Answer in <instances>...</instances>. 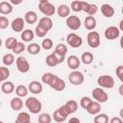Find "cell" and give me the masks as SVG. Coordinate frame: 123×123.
<instances>
[{
	"label": "cell",
	"instance_id": "cell-36",
	"mask_svg": "<svg viewBox=\"0 0 123 123\" xmlns=\"http://www.w3.org/2000/svg\"><path fill=\"white\" fill-rule=\"evenodd\" d=\"M16 42H17L16 38L13 37H8V38L6 39V41H5V46H6V48H7L8 50H12V49L15 46Z\"/></svg>",
	"mask_w": 123,
	"mask_h": 123
},
{
	"label": "cell",
	"instance_id": "cell-26",
	"mask_svg": "<svg viewBox=\"0 0 123 123\" xmlns=\"http://www.w3.org/2000/svg\"><path fill=\"white\" fill-rule=\"evenodd\" d=\"M64 106H65V108L67 109L69 114L74 113L75 111H77V110H78V108H79V105H78V103H77L75 100H68V101L64 104Z\"/></svg>",
	"mask_w": 123,
	"mask_h": 123
},
{
	"label": "cell",
	"instance_id": "cell-54",
	"mask_svg": "<svg viewBox=\"0 0 123 123\" xmlns=\"http://www.w3.org/2000/svg\"><path fill=\"white\" fill-rule=\"evenodd\" d=\"M1 82H2V81H1V79H0V83H1Z\"/></svg>",
	"mask_w": 123,
	"mask_h": 123
},
{
	"label": "cell",
	"instance_id": "cell-30",
	"mask_svg": "<svg viewBox=\"0 0 123 123\" xmlns=\"http://www.w3.org/2000/svg\"><path fill=\"white\" fill-rule=\"evenodd\" d=\"M45 62H46V64H47L48 66H50V67H55V66H57V65L59 64V62H58V61H57V59H56V57L54 56L53 53L50 54V55H48V56L46 57Z\"/></svg>",
	"mask_w": 123,
	"mask_h": 123
},
{
	"label": "cell",
	"instance_id": "cell-33",
	"mask_svg": "<svg viewBox=\"0 0 123 123\" xmlns=\"http://www.w3.org/2000/svg\"><path fill=\"white\" fill-rule=\"evenodd\" d=\"M54 52L57 53V54H59V55H61V56H62V57H65V55L67 53V47L64 44H62V43H59L56 46Z\"/></svg>",
	"mask_w": 123,
	"mask_h": 123
},
{
	"label": "cell",
	"instance_id": "cell-44",
	"mask_svg": "<svg viewBox=\"0 0 123 123\" xmlns=\"http://www.w3.org/2000/svg\"><path fill=\"white\" fill-rule=\"evenodd\" d=\"M9 24H10V21H9L8 17H6L4 15H1L0 16V29L1 30L7 29L8 26H9Z\"/></svg>",
	"mask_w": 123,
	"mask_h": 123
},
{
	"label": "cell",
	"instance_id": "cell-27",
	"mask_svg": "<svg viewBox=\"0 0 123 123\" xmlns=\"http://www.w3.org/2000/svg\"><path fill=\"white\" fill-rule=\"evenodd\" d=\"M40 47H41V46H40L39 44L33 42V43H30V44L26 47V49H27V51H28L29 54H31V55H37V54L39 53Z\"/></svg>",
	"mask_w": 123,
	"mask_h": 123
},
{
	"label": "cell",
	"instance_id": "cell-32",
	"mask_svg": "<svg viewBox=\"0 0 123 123\" xmlns=\"http://www.w3.org/2000/svg\"><path fill=\"white\" fill-rule=\"evenodd\" d=\"M2 62L3 63L6 65V66H10L14 62V56L13 54H11V53H8L6 55L3 56V59H2Z\"/></svg>",
	"mask_w": 123,
	"mask_h": 123
},
{
	"label": "cell",
	"instance_id": "cell-53",
	"mask_svg": "<svg viewBox=\"0 0 123 123\" xmlns=\"http://www.w3.org/2000/svg\"><path fill=\"white\" fill-rule=\"evenodd\" d=\"M1 45H2V39L0 38V47H1Z\"/></svg>",
	"mask_w": 123,
	"mask_h": 123
},
{
	"label": "cell",
	"instance_id": "cell-17",
	"mask_svg": "<svg viewBox=\"0 0 123 123\" xmlns=\"http://www.w3.org/2000/svg\"><path fill=\"white\" fill-rule=\"evenodd\" d=\"M100 10H101L102 14L105 17H107V18H110V17H111L114 14V9H113V7L111 6V5H109V4H103L101 6Z\"/></svg>",
	"mask_w": 123,
	"mask_h": 123
},
{
	"label": "cell",
	"instance_id": "cell-41",
	"mask_svg": "<svg viewBox=\"0 0 123 123\" xmlns=\"http://www.w3.org/2000/svg\"><path fill=\"white\" fill-rule=\"evenodd\" d=\"M37 121L39 123H50L52 121V118H51V115H49L48 113H41L38 116Z\"/></svg>",
	"mask_w": 123,
	"mask_h": 123
},
{
	"label": "cell",
	"instance_id": "cell-2",
	"mask_svg": "<svg viewBox=\"0 0 123 123\" xmlns=\"http://www.w3.org/2000/svg\"><path fill=\"white\" fill-rule=\"evenodd\" d=\"M97 84L100 87L112 88L114 86V80L111 75H101L97 79Z\"/></svg>",
	"mask_w": 123,
	"mask_h": 123
},
{
	"label": "cell",
	"instance_id": "cell-47",
	"mask_svg": "<svg viewBox=\"0 0 123 123\" xmlns=\"http://www.w3.org/2000/svg\"><path fill=\"white\" fill-rule=\"evenodd\" d=\"M89 3H87V2H85V1H82V12H86L87 11H88V9H89Z\"/></svg>",
	"mask_w": 123,
	"mask_h": 123
},
{
	"label": "cell",
	"instance_id": "cell-19",
	"mask_svg": "<svg viewBox=\"0 0 123 123\" xmlns=\"http://www.w3.org/2000/svg\"><path fill=\"white\" fill-rule=\"evenodd\" d=\"M85 27L88 31H92L96 28V19L93 15H87L85 18Z\"/></svg>",
	"mask_w": 123,
	"mask_h": 123
},
{
	"label": "cell",
	"instance_id": "cell-7",
	"mask_svg": "<svg viewBox=\"0 0 123 123\" xmlns=\"http://www.w3.org/2000/svg\"><path fill=\"white\" fill-rule=\"evenodd\" d=\"M92 97L95 101L99 102V103H105L108 101L109 96L107 94V92L102 88V87H95L92 90Z\"/></svg>",
	"mask_w": 123,
	"mask_h": 123
},
{
	"label": "cell",
	"instance_id": "cell-20",
	"mask_svg": "<svg viewBox=\"0 0 123 123\" xmlns=\"http://www.w3.org/2000/svg\"><path fill=\"white\" fill-rule=\"evenodd\" d=\"M57 13H58V15L60 17H62V18L67 17L68 15H70V8H69V6H67L65 4L60 5L58 7V9H57Z\"/></svg>",
	"mask_w": 123,
	"mask_h": 123
},
{
	"label": "cell",
	"instance_id": "cell-25",
	"mask_svg": "<svg viewBox=\"0 0 123 123\" xmlns=\"http://www.w3.org/2000/svg\"><path fill=\"white\" fill-rule=\"evenodd\" d=\"M31 121V116L26 111H21L17 114L15 122L16 123H29Z\"/></svg>",
	"mask_w": 123,
	"mask_h": 123
},
{
	"label": "cell",
	"instance_id": "cell-49",
	"mask_svg": "<svg viewBox=\"0 0 123 123\" xmlns=\"http://www.w3.org/2000/svg\"><path fill=\"white\" fill-rule=\"evenodd\" d=\"M23 2V0H10V3L12 4V5H20L21 3Z\"/></svg>",
	"mask_w": 123,
	"mask_h": 123
},
{
	"label": "cell",
	"instance_id": "cell-40",
	"mask_svg": "<svg viewBox=\"0 0 123 123\" xmlns=\"http://www.w3.org/2000/svg\"><path fill=\"white\" fill-rule=\"evenodd\" d=\"M53 118H54V120H55L56 122H63V121L66 120L67 117L63 116V115L58 111V109H57V110L54 111V113H53Z\"/></svg>",
	"mask_w": 123,
	"mask_h": 123
},
{
	"label": "cell",
	"instance_id": "cell-42",
	"mask_svg": "<svg viewBox=\"0 0 123 123\" xmlns=\"http://www.w3.org/2000/svg\"><path fill=\"white\" fill-rule=\"evenodd\" d=\"M41 47L44 50H50L53 47V40L51 38H44L41 42Z\"/></svg>",
	"mask_w": 123,
	"mask_h": 123
},
{
	"label": "cell",
	"instance_id": "cell-6",
	"mask_svg": "<svg viewBox=\"0 0 123 123\" xmlns=\"http://www.w3.org/2000/svg\"><path fill=\"white\" fill-rule=\"evenodd\" d=\"M66 42L67 44L72 48H78L82 45L83 39L80 36H78L75 33H70L66 37Z\"/></svg>",
	"mask_w": 123,
	"mask_h": 123
},
{
	"label": "cell",
	"instance_id": "cell-3",
	"mask_svg": "<svg viewBox=\"0 0 123 123\" xmlns=\"http://www.w3.org/2000/svg\"><path fill=\"white\" fill-rule=\"evenodd\" d=\"M38 10L40 11V12H42L45 16H51L54 15V13L56 12V8L55 6L48 2H43V3H38Z\"/></svg>",
	"mask_w": 123,
	"mask_h": 123
},
{
	"label": "cell",
	"instance_id": "cell-16",
	"mask_svg": "<svg viewBox=\"0 0 123 123\" xmlns=\"http://www.w3.org/2000/svg\"><path fill=\"white\" fill-rule=\"evenodd\" d=\"M37 25H39V26L42 27L43 29L49 31V30H51L52 27H53V21H52V19H51L49 16H43V17H41V18L38 20V24H37Z\"/></svg>",
	"mask_w": 123,
	"mask_h": 123
},
{
	"label": "cell",
	"instance_id": "cell-12",
	"mask_svg": "<svg viewBox=\"0 0 123 123\" xmlns=\"http://www.w3.org/2000/svg\"><path fill=\"white\" fill-rule=\"evenodd\" d=\"M11 26H12V31L19 33V32H22L23 31L24 26H25V21H24V19L22 17H16V18H14L12 21Z\"/></svg>",
	"mask_w": 123,
	"mask_h": 123
},
{
	"label": "cell",
	"instance_id": "cell-39",
	"mask_svg": "<svg viewBox=\"0 0 123 123\" xmlns=\"http://www.w3.org/2000/svg\"><path fill=\"white\" fill-rule=\"evenodd\" d=\"M54 75H55V74H53V73H51V72L43 73V74H42V76H41V81H42V83H43V84H45V85H49V84H50V82L52 81V79H53Z\"/></svg>",
	"mask_w": 123,
	"mask_h": 123
},
{
	"label": "cell",
	"instance_id": "cell-52",
	"mask_svg": "<svg viewBox=\"0 0 123 123\" xmlns=\"http://www.w3.org/2000/svg\"><path fill=\"white\" fill-rule=\"evenodd\" d=\"M39 1V3H43V2H48L49 0H38Z\"/></svg>",
	"mask_w": 123,
	"mask_h": 123
},
{
	"label": "cell",
	"instance_id": "cell-5",
	"mask_svg": "<svg viewBox=\"0 0 123 123\" xmlns=\"http://www.w3.org/2000/svg\"><path fill=\"white\" fill-rule=\"evenodd\" d=\"M68 80H69V82L72 85H74V86H80V85H82L84 83L85 77H84V74L81 71L73 70L72 72L69 73Z\"/></svg>",
	"mask_w": 123,
	"mask_h": 123
},
{
	"label": "cell",
	"instance_id": "cell-37",
	"mask_svg": "<svg viewBox=\"0 0 123 123\" xmlns=\"http://www.w3.org/2000/svg\"><path fill=\"white\" fill-rule=\"evenodd\" d=\"M10 76V70L6 66H0V79L1 81H6Z\"/></svg>",
	"mask_w": 123,
	"mask_h": 123
},
{
	"label": "cell",
	"instance_id": "cell-29",
	"mask_svg": "<svg viewBox=\"0 0 123 123\" xmlns=\"http://www.w3.org/2000/svg\"><path fill=\"white\" fill-rule=\"evenodd\" d=\"M109 116L106 113H97L95 114V117L93 118V121L95 123H108L109 122Z\"/></svg>",
	"mask_w": 123,
	"mask_h": 123
},
{
	"label": "cell",
	"instance_id": "cell-14",
	"mask_svg": "<svg viewBox=\"0 0 123 123\" xmlns=\"http://www.w3.org/2000/svg\"><path fill=\"white\" fill-rule=\"evenodd\" d=\"M66 62H67V66L70 68V69H78L80 67V64H81V62L79 60V58L75 55H71L67 58L66 60Z\"/></svg>",
	"mask_w": 123,
	"mask_h": 123
},
{
	"label": "cell",
	"instance_id": "cell-28",
	"mask_svg": "<svg viewBox=\"0 0 123 123\" xmlns=\"http://www.w3.org/2000/svg\"><path fill=\"white\" fill-rule=\"evenodd\" d=\"M93 59H94V57H93L92 53H90V52H84L82 54V57H81L82 62L85 63V64H86V65L87 64H90L93 62Z\"/></svg>",
	"mask_w": 123,
	"mask_h": 123
},
{
	"label": "cell",
	"instance_id": "cell-22",
	"mask_svg": "<svg viewBox=\"0 0 123 123\" xmlns=\"http://www.w3.org/2000/svg\"><path fill=\"white\" fill-rule=\"evenodd\" d=\"M10 106H11L12 111H19V110H21L23 108V101H22L21 97H19V96L13 97L11 100Z\"/></svg>",
	"mask_w": 123,
	"mask_h": 123
},
{
	"label": "cell",
	"instance_id": "cell-1",
	"mask_svg": "<svg viewBox=\"0 0 123 123\" xmlns=\"http://www.w3.org/2000/svg\"><path fill=\"white\" fill-rule=\"evenodd\" d=\"M25 107L28 109V111L31 113L37 114V113L40 112V111L42 109V104L36 97H28L25 101Z\"/></svg>",
	"mask_w": 123,
	"mask_h": 123
},
{
	"label": "cell",
	"instance_id": "cell-43",
	"mask_svg": "<svg viewBox=\"0 0 123 123\" xmlns=\"http://www.w3.org/2000/svg\"><path fill=\"white\" fill-rule=\"evenodd\" d=\"M91 101H92V100H91L88 96H84V97H82L81 100H80V105H81V107H82L84 110H86V109L87 108V106L90 104Z\"/></svg>",
	"mask_w": 123,
	"mask_h": 123
},
{
	"label": "cell",
	"instance_id": "cell-11",
	"mask_svg": "<svg viewBox=\"0 0 123 123\" xmlns=\"http://www.w3.org/2000/svg\"><path fill=\"white\" fill-rule=\"evenodd\" d=\"M104 36L109 40L116 39L120 36V30L116 26H110V27L106 28V30L104 32Z\"/></svg>",
	"mask_w": 123,
	"mask_h": 123
},
{
	"label": "cell",
	"instance_id": "cell-50",
	"mask_svg": "<svg viewBox=\"0 0 123 123\" xmlns=\"http://www.w3.org/2000/svg\"><path fill=\"white\" fill-rule=\"evenodd\" d=\"M69 122H80V119L77 117H72V118H69Z\"/></svg>",
	"mask_w": 123,
	"mask_h": 123
},
{
	"label": "cell",
	"instance_id": "cell-9",
	"mask_svg": "<svg viewBox=\"0 0 123 123\" xmlns=\"http://www.w3.org/2000/svg\"><path fill=\"white\" fill-rule=\"evenodd\" d=\"M15 64H16V68L19 72L21 73H27L30 70V64L29 62L27 61V59L23 56H19L16 61H15Z\"/></svg>",
	"mask_w": 123,
	"mask_h": 123
},
{
	"label": "cell",
	"instance_id": "cell-4",
	"mask_svg": "<svg viewBox=\"0 0 123 123\" xmlns=\"http://www.w3.org/2000/svg\"><path fill=\"white\" fill-rule=\"evenodd\" d=\"M86 41L89 47L91 48H97L100 46V36L98 34V32L96 31H90L87 34L86 37Z\"/></svg>",
	"mask_w": 123,
	"mask_h": 123
},
{
	"label": "cell",
	"instance_id": "cell-24",
	"mask_svg": "<svg viewBox=\"0 0 123 123\" xmlns=\"http://www.w3.org/2000/svg\"><path fill=\"white\" fill-rule=\"evenodd\" d=\"M21 39L25 42H31L34 37H35V33L34 31L30 30V29H26V30H23L22 33H21Z\"/></svg>",
	"mask_w": 123,
	"mask_h": 123
},
{
	"label": "cell",
	"instance_id": "cell-21",
	"mask_svg": "<svg viewBox=\"0 0 123 123\" xmlns=\"http://www.w3.org/2000/svg\"><path fill=\"white\" fill-rule=\"evenodd\" d=\"M24 21L28 24H34L37 21V14L34 11H29L24 14Z\"/></svg>",
	"mask_w": 123,
	"mask_h": 123
},
{
	"label": "cell",
	"instance_id": "cell-51",
	"mask_svg": "<svg viewBox=\"0 0 123 123\" xmlns=\"http://www.w3.org/2000/svg\"><path fill=\"white\" fill-rule=\"evenodd\" d=\"M119 94L121 95V96H123V85H121L120 86H119Z\"/></svg>",
	"mask_w": 123,
	"mask_h": 123
},
{
	"label": "cell",
	"instance_id": "cell-10",
	"mask_svg": "<svg viewBox=\"0 0 123 123\" xmlns=\"http://www.w3.org/2000/svg\"><path fill=\"white\" fill-rule=\"evenodd\" d=\"M50 87H52L53 89L57 90V91H62L64 88H65V82L63 79L60 78L59 76L57 75H54L52 81L50 82V84L48 85Z\"/></svg>",
	"mask_w": 123,
	"mask_h": 123
},
{
	"label": "cell",
	"instance_id": "cell-35",
	"mask_svg": "<svg viewBox=\"0 0 123 123\" xmlns=\"http://www.w3.org/2000/svg\"><path fill=\"white\" fill-rule=\"evenodd\" d=\"M25 49H26V46L24 45V43L17 41L16 44H15V46L12 49V54H20V53L24 52Z\"/></svg>",
	"mask_w": 123,
	"mask_h": 123
},
{
	"label": "cell",
	"instance_id": "cell-15",
	"mask_svg": "<svg viewBox=\"0 0 123 123\" xmlns=\"http://www.w3.org/2000/svg\"><path fill=\"white\" fill-rule=\"evenodd\" d=\"M86 111L91 114V115H95L97 113L100 112L101 111V106H100V103L97 102V101H91L90 104L87 106V108L86 109Z\"/></svg>",
	"mask_w": 123,
	"mask_h": 123
},
{
	"label": "cell",
	"instance_id": "cell-34",
	"mask_svg": "<svg viewBox=\"0 0 123 123\" xmlns=\"http://www.w3.org/2000/svg\"><path fill=\"white\" fill-rule=\"evenodd\" d=\"M70 8L75 12H82V1H80V0H73L71 2V4H70Z\"/></svg>",
	"mask_w": 123,
	"mask_h": 123
},
{
	"label": "cell",
	"instance_id": "cell-31",
	"mask_svg": "<svg viewBox=\"0 0 123 123\" xmlns=\"http://www.w3.org/2000/svg\"><path fill=\"white\" fill-rule=\"evenodd\" d=\"M15 93L19 97H25L28 94V87H26L23 85H19L15 87Z\"/></svg>",
	"mask_w": 123,
	"mask_h": 123
},
{
	"label": "cell",
	"instance_id": "cell-46",
	"mask_svg": "<svg viewBox=\"0 0 123 123\" xmlns=\"http://www.w3.org/2000/svg\"><path fill=\"white\" fill-rule=\"evenodd\" d=\"M115 74L118 77V79L123 82V65H118L115 69Z\"/></svg>",
	"mask_w": 123,
	"mask_h": 123
},
{
	"label": "cell",
	"instance_id": "cell-38",
	"mask_svg": "<svg viewBox=\"0 0 123 123\" xmlns=\"http://www.w3.org/2000/svg\"><path fill=\"white\" fill-rule=\"evenodd\" d=\"M35 35L37 36V37H44L45 36H46V34L48 33V31L47 30H45V29H43L42 27H40L39 25H37L36 26V28H35Z\"/></svg>",
	"mask_w": 123,
	"mask_h": 123
},
{
	"label": "cell",
	"instance_id": "cell-8",
	"mask_svg": "<svg viewBox=\"0 0 123 123\" xmlns=\"http://www.w3.org/2000/svg\"><path fill=\"white\" fill-rule=\"evenodd\" d=\"M65 23H66V26L70 30H73V31H76V30L80 29V27L82 25L81 19L77 15H68L66 17Z\"/></svg>",
	"mask_w": 123,
	"mask_h": 123
},
{
	"label": "cell",
	"instance_id": "cell-18",
	"mask_svg": "<svg viewBox=\"0 0 123 123\" xmlns=\"http://www.w3.org/2000/svg\"><path fill=\"white\" fill-rule=\"evenodd\" d=\"M12 11H13V8L11 3L6 2V1L0 2V13L1 14H3V15L10 14L12 12Z\"/></svg>",
	"mask_w": 123,
	"mask_h": 123
},
{
	"label": "cell",
	"instance_id": "cell-48",
	"mask_svg": "<svg viewBox=\"0 0 123 123\" xmlns=\"http://www.w3.org/2000/svg\"><path fill=\"white\" fill-rule=\"evenodd\" d=\"M111 123H122L123 122V119L120 118V117H112L111 120H109Z\"/></svg>",
	"mask_w": 123,
	"mask_h": 123
},
{
	"label": "cell",
	"instance_id": "cell-23",
	"mask_svg": "<svg viewBox=\"0 0 123 123\" xmlns=\"http://www.w3.org/2000/svg\"><path fill=\"white\" fill-rule=\"evenodd\" d=\"M14 89H15V86H14L13 83L11 81H5L1 86V90L5 94H11L13 92Z\"/></svg>",
	"mask_w": 123,
	"mask_h": 123
},
{
	"label": "cell",
	"instance_id": "cell-45",
	"mask_svg": "<svg viewBox=\"0 0 123 123\" xmlns=\"http://www.w3.org/2000/svg\"><path fill=\"white\" fill-rule=\"evenodd\" d=\"M97 12H98V7H97V5H96V4H90V5H89V9H88V11L86 12V13H87L88 15H94Z\"/></svg>",
	"mask_w": 123,
	"mask_h": 123
},
{
	"label": "cell",
	"instance_id": "cell-13",
	"mask_svg": "<svg viewBox=\"0 0 123 123\" xmlns=\"http://www.w3.org/2000/svg\"><path fill=\"white\" fill-rule=\"evenodd\" d=\"M42 85L38 81H32L28 86V90L33 94H40L42 92Z\"/></svg>",
	"mask_w": 123,
	"mask_h": 123
}]
</instances>
